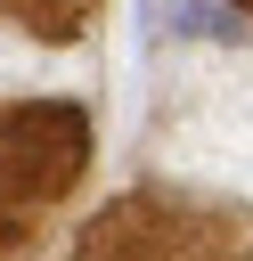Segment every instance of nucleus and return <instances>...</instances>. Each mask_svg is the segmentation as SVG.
I'll return each mask as SVG.
<instances>
[{
  "mask_svg": "<svg viewBox=\"0 0 253 261\" xmlns=\"http://www.w3.org/2000/svg\"><path fill=\"white\" fill-rule=\"evenodd\" d=\"M180 33H220V41H229V33H237V16H220L212 0H180Z\"/></svg>",
  "mask_w": 253,
  "mask_h": 261,
  "instance_id": "obj_1",
  "label": "nucleus"
}]
</instances>
